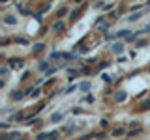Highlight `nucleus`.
I'll list each match as a JSON object with an SVG mask.
<instances>
[{
    "label": "nucleus",
    "mask_w": 150,
    "mask_h": 140,
    "mask_svg": "<svg viewBox=\"0 0 150 140\" xmlns=\"http://www.w3.org/2000/svg\"><path fill=\"white\" fill-rule=\"evenodd\" d=\"M8 65L11 69H21V67H25V60H23V58H9Z\"/></svg>",
    "instance_id": "nucleus-1"
},
{
    "label": "nucleus",
    "mask_w": 150,
    "mask_h": 140,
    "mask_svg": "<svg viewBox=\"0 0 150 140\" xmlns=\"http://www.w3.org/2000/svg\"><path fill=\"white\" fill-rule=\"evenodd\" d=\"M124 47H126V45H124V41H115V43L111 45V50H112L115 54H118V56H120L122 52H124Z\"/></svg>",
    "instance_id": "nucleus-2"
},
{
    "label": "nucleus",
    "mask_w": 150,
    "mask_h": 140,
    "mask_svg": "<svg viewBox=\"0 0 150 140\" xmlns=\"http://www.w3.org/2000/svg\"><path fill=\"white\" fill-rule=\"evenodd\" d=\"M25 95H26L25 90H13L11 93H9V99H11V101H21Z\"/></svg>",
    "instance_id": "nucleus-3"
},
{
    "label": "nucleus",
    "mask_w": 150,
    "mask_h": 140,
    "mask_svg": "<svg viewBox=\"0 0 150 140\" xmlns=\"http://www.w3.org/2000/svg\"><path fill=\"white\" fill-rule=\"evenodd\" d=\"M84 8H86V4H84V2H81V6H79V8H75L73 11H71V17H69V19H71V21L75 22V21L79 19V15H81V11H83Z\"/></svg>",
    "instance_id": "nucleus-4"
},
{
    "label": "nucleus",
    "mask_w": 150,
    "mask_h": 140,
    "mask_svg": "<svg viewBox=\"0 0 150 140\" xmlns=\"http://www.w3.org/2000/svg\"><path fill=\"white\" fill-rule=\"evenodd\" d=\"M38 69H40V71H49V69H51V62H49V60H41V62L40 64H38Z\"/></svg>",
    "instance_id": "nucleus-5"
},
{
    "label": "nucleus",
    "mask_w": 150,
    "mask_h": 140,
    "mask_svg": "<svg viewBox=\"0 0 150 140\" xmlns=\"http://www.w3.org/2000/svg\"><path fill=\"white\" fill-rule=\"evenodd\" d=\"M64 118H66L64 112H54V114L51 116V121H53V123H60V121H62Z\"/></svg>",
    "instance_id": "nucleus-6"
},
{
    "label": "nucleus",
    "mask_w": 150,
    "mask_h": 140,
    "mask_svg": "<svg viewBox=\"0 0 150 140\" xmlns=\"http://www.w3.org/2000/svg\"><path fill=\"white\" fill-rule=\"evenodd\" d=\"M25 120H26V116L23 114V112H15V114L9 118V121H23V123H25Z\"/></svg>",
    "instance_id": "nucleus-7"
},
{
    "label": "nucleus",
    "mask_w": 150,
    "mask_h": 140,
    "mask_svg": "<svg viewBox=\"0 0 150 140\" xmlns=\"http://www.w3.org/2000/svg\"><path fill=\"white\" fill-rule=\"evenodd\" d=\"M45 50V43H36L34 47H32V54H40Z\"/></svg>",
    "instance_id": "nucleus-8"
},
{
    "label": "nucleus",
    "mask_w": 150,
    "mask_h": 140,
    "mask_svg": "<svg viewBox=\"0 0 150 140\" xmlns=\"http://www.w3.org/2000/svg\"><path fill=\"white\" fill-rule=\"evenodd\" d=\"M115 99L118 101V103H122V101L128 99V93H126L124 90H120V92H116V93H115Z\"/></svg>",
    "instance_id": "nucleus-9"
},
{
    "label": "nucleus",
    "mask_w": 150,
    "mask_h": 140,
    "mask_svg": "<svg viewBox=\"0 0 150 140\" xmlns=\"http://www.w3.org/2000/svg\"><path fill=\"white\" fill-rule=\"evenodd\" d=\"M15 22H17V17H13V15H6V17H4V24L13 26Z\"/></svg>",
    "instance_id": "nucleus-10"
},
{
    "label": "nucleus",
    "mask_w": 150,
    "mask_h": 140,
    "mask_svg": "<svg viewBox=\"0 0 150 140\" xmlns=\"http://www.w3.org/2000/svg\"><path fill=\"white\" fill-rule=\"evenodd\" d=\"M79 73H81L79 69H75V67H68V75H69V77H68V80L71 82V80H73V77H77Z\"/></svg>",
    "instance_id": "nucleus-11"
},
{
    "label": "nucleus",
    "mask_w": 150,
    "mask_h": 140,
    "mask_svg": "<svg viewBox=\"0 0 150 140\" xmlns=\"http://www.w3.org/2000/svg\"><path fill=\"white\" fill-rule=\"evenodd\" d=\"M64 28H66V24H64L62 21H60V19L53 24V30H54V32H64Z\"/></svg>",
    "instance_id": "nucleus-12"
},
{
    "label": "nucleus",
    "mask_w": 150,
    "mask_h": 140,
    "mask_svg": "<svg viewBox=\"0 0 150 140\" xmlns=\"http://www.w3.org/2000/svg\"><path fill=\"white\" fill-rule=\"evenodd\" d=\"M90 88H92V82L90 80H84V82L79 84V90H81V92H88Z\"/></svg>",
    "instance_id": "nucleus-13"
},
{
    "label": "nucleus",
    "mask_w": 150,
    "mask_h": 140,
    "mask_svg": "<svg viewBox=\"0 0 150 140\" xmlns=\"http://www.w3.org/2000/svg\"><path fill=\"white\" fill-rule=\"evenodd\" d=\"M141 17H143V13H141V11H137V13H131V15L128 17V21H129V22H135V21H139Z\"/></svg>",
    "instance_id": "nucleus-14"
},
{
    "label": "nucleus",
    "mask_w": 150,
    "mask_h": 140,
    "mask_svg": "<svg viewBox=\"0 0 150 140\" xmlns=\"http://www.w3.org/2000/svg\"><path fill=\"white\" fill-rule=\"evenodd\" d=\"M75 90H79V84H69V86L66 88V90H64L62 93H73Z\"/></svg>",
    "instance_id": "nucleus-15"
},
{
    "label": "nucleus",
    "mask_w": 150,
    "mask_h": 140,
    "mask_svg": "<svg viewBox=\"0 0 150 140\" xmlns=\"http://www.w3.org/2000/svg\"><path fill=\"white\" fill-rule=\"evenodd\" d=\"M66 13H68V8H66V6H62V8L56 9V17H64Z\"/></svg>",
    "instance_id": "nucleus-16"
},
{
    "label": "nucleus",
    "mask_w": 150,
    "mask_h": 140,
    "mask_svg": "<svg viewBox=\"0 0 150 140\" xmlns=\"http://www.w3.org/2000/svg\"><path fill=\"white\" fill-rule=\"evenodd\" d=\"M141 133H143V129H141V127H137V129H131L129 133H128V136H139Z\"/></svg>",
    "instance_id": "nucleus-17"
},
{
    "label": "nucleus",
    "mask_w": 150,
    "mask_h": 140,
    "mask_svg": "<svg viewBox=\"0 0 150 140\" xmlns=\"http://www.w3.org/2000/svg\"><path fill=\"white\" fill-rule=\"evenodd\" d=\"M101 80L105 82V84H111V82H112V75H107V73H103V75H101Z\"/></svg>",
    "instance_id": "nucleus-18"
},
{
    "label": "nucleus",
    "mask_w": 150,
    "mask_h": 140,
    "mask_svg": "<svg viewBox=\"0 0 150 140\" xmlns=\"http://www.w3.org/2000/svg\"><path fill=\"white\" fill-rule=\"evenodd\" d=\"M60 138V131H53V133H49V140H58Z\"/></svg>",
    "instance_id": "nucleus-19"
},
{
    "label": "nucleus",
    "mask_w": 150,
    "mask_h": 140,
    "mask_svg": "<svg viewBox=\"0 0 150 140\" xmlns=\"http://www.w3.org/2000/svg\"><path fill=\"white\" fill-rule=\"evenodd\" d=\"M36 140H49V133H38Z\"/></svg>",
    "instance_id": "nucleus-20"
},
{
    "label": "nucleus",
    "mask_w": 150,
    "mask_h": 140,
    "mask_svg": "<svg viewBox=\"0 0 150 140\" xmlns=\"http://www.w3.org/2000/svg\"><path fill=\"white\" fill-rule=\"evenodd\" d=\"M13 41H15V43H19V45H28V43H30L28 39H25V37H15Z\"/></svg>",
    "instance_id": "nucleus-21"
},
{
    "label": "nucleus",
    "mask_w": 150,
    "mask_h": 140,
    "mask_svg": "<svg viewBox=\"0 0 150 140\" xmlns=\"http://www.w3.org/2000/svg\"><path fill=\"white\" fill-rule=\"evenodd\" d=\"M8 73H9V65H2L0 67V77H6Z\"/></svg>",
    "instance_id": "nucleus-22"
},
{
    "label": "nucleus",
    "mask_w": 150,
    "mask_h": 140,
    "mask_svg": "<svg viewBox=\"0 0 150 140\" xmlns=\"http://www.w3.org/2000/svg\"><path fill=\"white\" fill-rule=\"evenodd\" d=\"M124 133H126V131L122 129V127H116L115 131H112V136H122V134H124Z\"/></svg>",
    "instance_id": "nucleus-23"
},
{
    "label": "nucleus",
    "mask_w": 150,
    "mask_h": 140,
    "mask_svg": "<svg viewBox=\"0 0 150 140\" xmlns=\"http://www.w3.org/2000/svg\"><path fill=\"white\" fill-rule=\"evenodd\" d=\"M98 28H100V32H103V34H105V32L111 28V22H103V24H101V26H98Z\"/></svg>",
    "instance_id": "nucleus-24"
},
{
    "label": "nucleus",
    "mask_w": 150,
    "mask_h": 140,
    "mask_svg": "<svg viewBox=\"0 0 150 140\" xmlns=\"http://www.w3.org/2000/svg\"><path fill=\"white\" fill-rule=\"evenodd\" d=\"M148 108H150V99H144L141 103V110H148Z\"/></svg>",
    "instance_id": "nucleus-25"
},
{
    "label": "nucleus",
    "mask_w": 150,
    "mask_h": 140,
    "mask_svg": "<svg viewBox=\"0 0 150 140\" xmlns=\"http://www.w3.org/2000/svg\"><path fill=\"white\" fill-rule=\"evenodd\" d=\"M51 58H64V52H60V50H54V52H51Z\"/></svg>",
    "instance_id": "nucleus-26"
},
{
    "label": "nucleus",
    "mask_w": 150,
    "mask_h": 140,
    "mask_svg": "<svg viewBox=\"0 0 150 140\" xmlns=\"http://www.w3.org/2000/svg\"><path fill=\"white\" fill-rule=\"evenodd\" d=\"M146 43H148V39H144V37H143V39H137V41H135V47H144Z\"/></svg>",
    "instance_id": "nucleus-27"
},
{
    "label": "nucleus",
    "mask_w": 150,
    "mask_h": 140,
    "mask_svg": "<svg viewBox=\"0 0 150 140\" xmlns=\"http://www.w3.org/2000/svg\"><path fill=\"white\" fill-rule=\"evenodd\" d=\"M100 125H101L103 129H105V127H109V120H107V118H101V120H100Z\"/></svg>",
    "instance_id": "nucleus-28"
},
{
    "label": "nucleus",
    "mask_w": 150,
    "mask_h": 140,
    "mask_svg": "<svg viewBox=\"0 0 150 140\" xmlns=\"http://www.w3.org/2000/svg\"><path fill=\"white\" fill-rule=\"evenodd\" d=\"M56 71H58V67H51L49 71H45V77H51V75H54Z\"/></svg>",
    "instance_id": "nucleus-29"
},
{
    "label": "nucleus",
    "mask_w": 150,
    "mask_h": 140,
    "mask_svg": "<svg viewBox=\"0 0 150 140\" xmlns=\"http://www.w3.org/2000/svg\"><path fill=\"white\" fill-rule=\"evenodd\" d=\"M109 65H111V62H107V60H105V62H101L100 65H98V69H107Z\"/></svg>",
    "instance_id": "nucleus-30"
},
{
    "label": "nucleus",
    "mask_w": 150,
    "mask_h": 140,
    "mask_svg": "<svg viewBox=\"0 0 150 140\" xmlns=\"http://www.w3.org/2000/svg\"><path fill=\"white\" fill-rule=\"evenodd\" d=\"M116 39V34L112 36V34H105V41H115Z\"/></svg>",
    "instance_id": "nucleus-31"
},
{
    "label": "nucleus",
    "mask_w": 150,
    "mask_h": 140,
    "mask_svg": "<svg viewBox=\"0 0 150 140\" xmlns=\"http://www.w3.org/2000/svg\"><path fill=\"white\" fill-rule=\"evenodd\" d=\"M40 93H41V90H34V92H32V99H36V97H40Z\"/></svg>",
    "instance_id": "nucleus-32"
},
{
    "label": "nucleus",
    "mask_w": 150,
    "mask_h": 140,
    "mask_svg": "<svg viewBox=\"0 0 150 140\" xmlns=\"http://www.w3.org/2000/svg\"><path fill=\"white\" fill-rule=\"evenodd\" d=\"M0 140H11V136H9L8 133H2V134H0Z\"/></svg>",
    "instance_id": "nucleus-33"
},
{
    "label": "nucleus",
    "mask_w": 150,
    "mask_h": 140,
    "mask_svg": "<svg viewBox=\"0 0 150 140\" xmlns=\"http://www.w3.org/2000/svg\"><path fill=\"white\" fill-rule=\"evenodd\" d=\"M81 73H84V75H90V67H88V65H84V67L81 69Z\"/></svg>",
    "instance_id": "nucleus-34"
},
{
    "label": "nucleus",
    "mask_w": 150,
    "mask_h": 140,
    "mask_svg": "<svg viewBox=\"0 0 150 140\" xmlns=\"http://www.w3.org/2000/svg\"><path fill=\"white\" fill-rule=\"evenodd\" d=\"M28 77H30V71H28V69H26V71L25 73H23V77H21V80H26V78Z\"/></svg>",
    "instance_id": "nucleus-35"
},
{
    "label": "nucleus",
    "mask_w": 150,
    "mask_h": 140,
    "mask_svg": "<svg viewBox=\"0 0 150 140\" xmlns=\"http://www.w3.org/2000/svg\"><path fill=\"white\" fill-rule=\"evenodd\" d=\"M105 136H107V134L103 133V131H101V133H98V134H96V138H100V140H105Z\"/></svg>",
    "instance_id": "nucleus-36"
},
{
    "label": "nucleus",
    "mask_w": 150,
    "mask_h": 140,
    "mask_svg": "<svg viewBox=\"0 0 150 140\" xmlns=\"http://www.w3.org/2000/svg\"><path fill=\"white\" fill-rule=\"evenodd\" d=\"M96 138V134H94V133H90V134H84V136H81V140H88V138Z\"/></svg>",
    "instance_id": "nucleus-37"
},
{
    "label": "nucleus",
    "mask_w": 150,
    "mask_h": 140,
    "mask_svg": "<svg viewBox=\"0 0 150 140\" xmlns=\"http://www.w3.org/2000/svg\"><path fill=\"white\" fill-rule=\"evenodd\" d=\"M112 8H115V4H107V6L105 8H103V11H111V9Z\"/></svg>",
    "instance_id": "nucleus-38"
},
{
    "label": "nucleus",
    "mask_w": 150,
    "mask_h": 140,
    "mask_svg": "<svg viewBox=\"0 0 150 140\" xmlns=\"http://www.w3.org/2000/svg\"><path fill=\"white\" fill-rule=\"evenodd\" d=\"M8 127H9V125H8V121H4V123H2V125H0V129H2V131H4V133H6V131H8Z\"/></svg>",
    "instance_id": "nucleus-39"
},
{
    "label": "nucleus",
    "mask_w": 150,
    "mask_h": 140,
    "mask_svg": "<svg viewBox=\"0 0 150 140\" xmlns=\"http://www.w3.org/2000/svg\"><path fill=\"white\" fill-rule=\"evenodd\" d=\"M84 101H86V103H94V95H86V97H84Z\"/></svg>",
    "instance_id": "nucleus-40"
},
{
    "label": "nucleus",
    "mask_w": 150,
    "mask_h": 140,
    "mask_svg": "<svg viewBox=\"0 0 150 140\" xmlns=\"http://www.w3.org/2000/svg\"><path fill=\"white\" fill-rule=\"evenodd\" d=\"M34 17H36V21H38V22H41V21H43V17H41V13H36Z\"/></svg>",
    "instance_id": "nucleus-41"
},
{
    "label": "nucleus",
    "mask_w": 150,
    "mask_h": 140,
    "mask_svg": "<svg viewBox=\"0 0 150 140\" xmlns=\"http://www.w3.org/2000/svg\"><path fill=\"white\" fill-rule=\"evenodd\" d=\"M109 19H111V21H115V19H116V11H111L109 13Z\"/></svg>",
    "instance_id": "nucleus-42"
},
{
    "label": "nucleus",
    "mask_w": 150,
    "mask_h": 140,
    "mask_svg": "<svg viewBox=\"0 0 150 140\" xmlns=\"http://www.w3.org/2000/svg\"><path fill=\"white\" fill-rule=\"evenodd\" d=\"M126 60H128L126 56H118V58H116V62H120V64H122V62H126Z\"/></svg>",
    "instance_id": "nucleus-43"
},
{
    "label": "nucleus",
    "mask_w": 150,
    "mask_h": 140,
    "mask_svg": "<svg viewBox=\"0 0 150 140\" xmlns=\"http://www.w3.org/2000/svg\"><path fill=\"white\" fill-rule=\"evenodd\" d=\"M129 125H131V127H135V125L139 127V120H133V121H129Z\"/></svg>",
    "instance_id": "nucleus-44"
},
{
    "label": "nucleus",
    "mask_w": 150,
    "mask_h": 140,
    "mask_svg": "<svg viewBox=\"0 0 150 140\" xmlns=\"http://www.w3.org/2000/svg\"><path fill=\"white\" fill-rule=\"evenodd\" d=\"M8 43H9V39H8V37H4V39L0 41V45H2V47H4V45H8Z\"/></svg>",
    "instance_id": "nucleus-45"
},
{
    "label": "nucleus",
    "mask_w": 150,
    "mask_h": 140,
    "mask_svg": "<svg viewBox=\"0 0 150 140\" xmlns=\"http://www.w3.org/2000/svg\"><path fill=\"white\" fill-rule=\"evenodd\" d=\"M144 32H150V22L146 24V28H144Z\"/></svg>",
    "instance_id": "nucleus-46"
}]
</instances>
